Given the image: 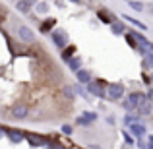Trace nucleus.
Returning a JSON list of instances; mask_svg holds the SVG:
<instances>
[{
  "label": "nucleus",
  "instance_id": "obj_18",
  "mask_svg": "<svg viewBox=\"0 0 153 149\" xmlns=\"http://www.w3.org/2000/svg\"><path fill=\"white\" fill-rule=\"evenodd\" d=\"M143 68H151L153 70V50H149L147 54H143Z\"/></svg>",
  "mask_w": 153,
  "mask_h": 149
},
{
  "label": "nucleus",
  "instance_id": "obj_22",
  "mask_svg": "<svg viewBox=\"0 0 153 149\" xmlns=\"http://www.w3.org/2000/svg\"><path fill=\"white\" fill-rule=\"evenodd\" d=\"M66 52H62V58L64 60H68V58H72V54H74V52H76V47H66Z\"/></svg>",
  "mask_w": 153,
  "mask_h": 149
},
{
  "label": "nucleus",
  "instance_id": "obj_21",
  "mask_svg": "<svg viewBox=\"0 0 153 149\" xmlns=\"http://www.w3.org/2000/svg\"><path fill=\"white\" fill-rule=\"evenodd\" d=\"M128 4H130V8H132V10H136V12H142L143 10V4L138 2V0H130Z\"/></svg>",
  "mask_w": 153,
  "mask_h": 149
},
{
  "label": "nucleus",
  "instance_id": "obj_24",
  "mask_svg": "<svg viewBox=\"0 0 153 149\" xmlns=\"http://www.w3.org/2000/svg\"><path fill=\"white\" fill-rule=\"evenodd\" d=\"M72 132H74V128H72L70 124H64V126H62V134H66V136H72Z\"/></svg>",
  "mask_w": 153,
  "mask_h": 149
},
{
  "label": "nucleus",
  "instance_id": "obj_26",
  "mask_svg": "<svg viewBox=\"0 0 153 149\" xmlns=\"http://www.w3.org/2000/svg\"><path fill=\"white\" fill-rule=\"evenodd\" d=\"M64 95L66 97H74V87H64Z\"/></svg>",
  "mask_w": 153,
  "mask_h": 149
},
{
  "label": "nucleus",
  "instance_id": "obj_2",
  "mask_svg": "<svg viewBox=\"0 0 153 149\" xmlns=\"http://www.w3.org/2000/svg\"><path fill=\"white\" fill-rule=\"evenodd\" d=\"M105 97L111 101H120L124 97V85L122 83H108L107 91H105Z\"/></svg>",
  "mask_w": 153,
  "mask_h": 149
},
{
  "label": "nucleus",
  "instance_id": "obj_7",
  "mask_svg": "<svg viewBox=\"0 0 153 149\" xmlns=\"http://www.w3.org/2000/svg\"><path fill=\"white\" fill-rule=\"evenodd\" d=\"M95 120H97V114H95V112H83L82 116H78L76 122H78L79 126H89V124L95 122Z\"/></svg>",
  "mask_w": 153,
  "mask_h": 149
},
{
  "label": "nucleus",
  "instance_id": "obj_28",
  "mask_svg": "<svg viewBox=\"0 0 153 149\" xmlns=\"http://www.w3.org/2000/svg\"><path fill=\"white\" fill-rule=\"evenodd\" d=\"M68 2H74V4H82V0H68Z\"/></svg>",
  "mask_w": 153,
  "mask_h": 149
},
{
  "label": "nucleus",
  "instance_id": "obj_14",
  "mask_svg": "<svg viewBox=\"0 0 153 149\" xmlns=\"http://www.w3.org/2000/svg\"><path fill=\"white\" fill-rule=\"evenodd\" d=\"M111 31L114 35H122V33H126V27H124L122 21H112L111 23Z\"/></svg>",
  "mask_w": 153,
  "mask_h": 149
},
{
  "label": "nucleus",
  "instance_id": "obj_4",
  "mask_svg": "<svg viewBox=\"0 0 153 149\" xmlns=\"http://www.w3.org/2000/svg\"><path fill=\"white\" fill-rule=\"evenodd\" d=\"M87 91H89L91 95H95V97H105V91H107V85H105V82L101 79H91L89 83H87Z\"/></svg>",
  "mask_w": 153,
  "mask_h": 149
},
{
  "label": "nucleus",
  "instance_id": "obj_25",
  "mask_svg": "<svg viewBox=\"0 0 153 149\" xmlns=\"http://www.w3.org/2000/svg\"><path fill=\"white\" fill-rule=\"evenodd\" d=\"M35 6H37V10L41 12V14H43V12H47V10H49V6H47V4H43V2H37Z\"/></svg>",
  "mask_w": 153,
  "mask_h": 149
},
{
  "label": "nucleus",
  "instance_id": "obj_32",
  "mask_svg": "<svg viewBox=\"0 0 153 149\" xmlns=\"http://www.w3.org/2000/svg\"><path fill=\"white\" fill-rule=\"evenodd\" d=\"M49 149H56V147H49Z\"/></svg>",
  "mask_w": 153,
  "mask_h": 149
},
{
  "label": "nucleus",
  "instance_id": "obj_17",
  "mask_svg": "<svg viewBox=\"0 0 153 149\" xmlns=\"http://www.w3.org/2000/svg\"><path fill=\"white\" fill-rule=\"evenodd\" d=\"M66 62H68V66H70L72 72H78L79 68H82V60H79V58H68Z\"/></svg>",
  "mask_w": 153,
  "mask_h": 149
},
{
  "label": "nucleus",
  "instance_id": "obj_9",
  "mask_svg": "<svg viewBox=\"0 0 153 149\" xmlns=\"http://www.w3.org/2000/svg\"><path fill=\"white\" fill-rule=\"evenodd\" d=\"M76 78H78V82H79V83L87 85V83L91 82V72H89V70H83V68H79V70L76 72Z\"/></svg>",
  "mask_w": 153,
  "mask_h": 149
},
{
  "label": "nucleus",
  "instance_id": "obj_33",
  "mask_svg": "<svg viewBox=\"0 0 153 149\" xmlns=\"http://www.w3.org/2000/svg\"><path fill=\"white\" fill-rule=\"evenodd\" d=\"M151 116H153V112H151Z\"/></svg>",
  "mask_w": 153,
  "mask_h": 149
},
{
  "label": "nucleus",
  "instance_id": "obj_1",
  "mask_svg": "<svg viewBox=\"0 0 153 149\" xmlns=\"http://www.w3.org/2000/svg\"><path fill=\"white\" fill-rule=\"evenodd\" d=\"M143 101H147L146 93H140V91H134V93L128 95V99L124 101V108H126L128 112H134L136 108L140 107V105L143 103Z\"/></svg>",
  "mask_w": 153,
  "mask_h": 149
},
{
  "label": "nucleus",
  "instance_id": "obj_30",
  "mask_svg": "<svg viewBox=\"0 0 153 149\" xmlns=\"http://www.w3.org/2000/svg\"><path fill=\"white\" fill-rule=\"evenodd\" d=\"M2 134H4V130H2V128H0V138H2Z\"/></svg>",
  "mask_w": 153,
  "mask_h": 149
},
{
  "label": "nucleus",
  "instance_id": "obj_8",
  "mask_svg": "<svg viewBox=\"0 0 153 149\" xmlns=\"http://www.w3.org/2000/svg\"><path fill=\"white\" fill-rule=\"evenodd\" d=\"M128 128H130V134L134 136V138H143V136H146V126H143L142 122H134Z\"/></svg>",
  "mask_w": 153,
  "mask_h": 149
},
{
  "label": "nucleus",
  "instance_id": "obj_19",
  "mask_svg": "<svg viewBox=\"0 0 153 149\" xmlns=\"http://www.w3.org/2000/svg\"><path fill=\"white\" fill-rule=\"evenodd\" d=\"M29 143L31 145H45V138H41V136H29Z\"/></svg>",
  "mask_w": 153,
  "mask_h": 149
},
{
  "label": "nucleus",
  "instance_id": "obj_20",
  "mask_svg": "<svg viewBox=\"0 0 153 149\" xmlns=\"http://www.w3.org/2000/svg\"><path fill=\"white\" fill-rule=\"evenodd\" d=\"M122 18L126 19V21L134 23V25H136V27H140V29H146V23H142V21H140V19H134V18H130V16H126V14H124Z\"/></svg>",
  "mask_w": 153,
  "mask_h": 149
},
{
  "label": "nucleus",
  "instance_id": "obj_13",
  "mask_svg": "<svg viewBox=\"0 0 153 149\" xmlns=\"http://www.w3.org/2000/svg\"><path fill=\"white\" fill-rule=\"evenodd\" d=\"M97 18L101 19L103 23H108V25H111V23L114 21V19H112V18H114V16H112V14H108L107 10H99V12H97Z\"/></svg>",
  "mask_w": 153,
  "mask_h": 149
},
{
  "label": "nucleus",
  "instance_id": "obj_23",
  "mask_svg": "<svg viewBox=\"0 0 153 149\" xmlns=\"http://www.w3.org/2000/svg\"><path fill=\"white\" fill-rule=\"evenodd\" d=\"M122 136H124V139H126V143H128V145H134V143H136V142H134V138H132V136H130V134H128V132H126V130H124V132H122Z\"/></svg>",
  "mask_w": 153,
  "mask_h": 149
},
{
  "label": "nucleus",
  "instance_id": "obj_10",
  "mask_svg": "<svg viewBox=\"0 0 153 149\" xmlns=\"http://www.w3.org/2000/svg\"><path fill=\"white\" fill-rule=\"evenodd\" d=\"M136 112H138V114H142V116L151 114V112H153V103H151V101H143V103L136 108Z\"/></svg>",
  "mask_w": 153,
  "mask_h": 149
},
{
  "label": "nucleus",
  "instance_id": "obj_3",
  "mask_svg": "<svg viewBox=\"0 0 153 149\" xmlns=\"http://www.w3.org/2000/svg\"><path fill=\"white\" fill-rule=\"evenodd\" d=\"M16 33H18V39L22 43H25V45H29V43H33L35 41V33H33V29H31L29 25H18V29H16Z\"/></svg>",
  "mask_w": 153,
  "mask_h": 149
},
{
  "label": "nucleus",
  "instance_id": "obj_12",
  "mask_svg": "<svg viewBox=\"0 0 153 149\" xmlns=\"http://www.w3.org/2000/svg\"><path fill=\"white\" fill-rule=\"evenodd\" d=\"M31 8H33V4H31L29 0H18V2H16V10L22 12V14H27Z\"/></svg>",
  "mask_w": 153,
  "mask_h": 149
},
{
  "label": "nucleus",
  "instance_id": "obj_31",
  "mask_svg": "<svg viewBox=\"0 0 153 149\" xmlns=\"http://www.w3.org/2000/svg\"><path fill=\"white\" fill-rule=\"evenodd\" d=\"M149 79H151V83H153V74H151V76H149Z\"/></svg>",
  "mask_w": 153,
  "mask_h": 149
},
{
  "label": "nucleus",
  "instance_id": "obj_27",
  "mask_svg": "<svg viewBox=\"0 0 153 149\" xmlns=\"http://www.w3.org/2000/svg\"><path fill=\"white\" fill-rule=\"evenodd\" d=\"M146 97H147V101H151V103H153V87H149V91L146 93Z\"/></svg>",
  "mask_w": 153,
  "mask_h": 149
},
{
  "label": "nucleus",
  "instance_id": "obj_15",
  "mask_svg": "<svg viewBox=\"0 0 153 149\" xmlns=\"http://www.w3.org/2000/svg\"><path fill=\"white\" fill-rule=\"evenodd\" d=\"M54 23H56V19H45V21L41 23V27H39V31H41V33H51Z\"/></svg>",
  "mask_w": 153,
  "mask_h": 149
},
{
  "label": "nucleus",
  "instance_id": "obj_5",
  "mask_svg": "<svg viewBox=\"0 0 153 149\" xmlns=\"http://www.w3.org/2000/svg\"><path fill=\"white\" fill-rule=\"evenodd\" d=\"M51 39L54 41V45L58 47V49H64V47L68 45V35H66V31H62V29L51 31Z\"/></svg>",
  "mask_w": 153,
  "mask_h": 149
},
{
  "label": "nucleus",
  "instance_id": "obj_16",
  "mask_svg": "<svg viewBox=\"0 0 153 149\" xmlns=\"http://www.w3.org/2000/svg\"><path fill=\"white\" fill-rule=\"evenodd\" d=\"M134 122H140V114H138V112H134V114H132V112H128V114L124 116V124H126V126H130V124H134Z\"/></svg>",
  "mask_w": 153,
  "mask_h": 149
},
{
  "label": "nucleus",
  "instance_id": "obj_6",
  "mask_svg": "<svg viewBox=\"0 0 153 149\" xmlns=\"http://www.w3.org/2000/svg\"><path fill=\"white\" fill-rule=\"evenodd\" d=\"M27 114H29V108H27L25 105H16V107L12 108V118H16V120L27 118Z\"/></svg>",
  "mask_w": 153,
  "mask_h": 149
},
{
  "label": "nucleus",
  "instance_id": "obj_11",
  "mask_svg": "<svg viewBox=\"0 0 153 149\" xmlns=\"http://www.w3.org/2000/svg\"><path fill=\"white\" fill-rule=\"evenodd\" d=\"M4 134L8 136V139H10L12 143H19V142H23V134H22V132H18V130H6Z\"/></svg>",
  "mask_w": 153,
  "mask_h": 149
},
{
  "label": "nucleus",
  "instance_id": "obj_29",
  "mask_svg": "<svg viewBox=\"0 0 153 149\" xmlns=\"http://www.w3.org/2000/svg\"><path fill=\"white\" fill-rule=\"evenodd\" d=\"M149 145H153V136H149Z\"/></svg>",
  "mask_w": 153,
  "mask_h": 149
}]
</instances>
